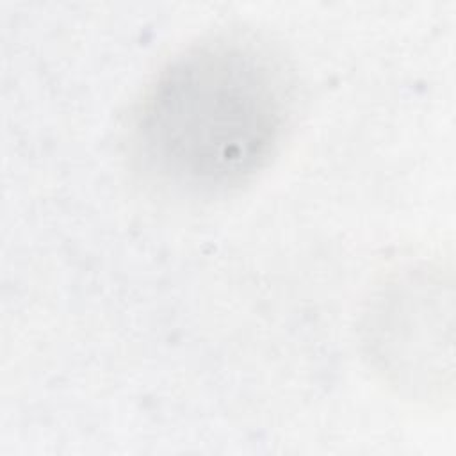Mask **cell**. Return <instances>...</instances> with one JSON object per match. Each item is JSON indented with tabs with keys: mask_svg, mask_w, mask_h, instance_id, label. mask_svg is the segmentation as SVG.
<instances>
[{
	"mask_svg": "<svg viewBox=\"0 0 456 456\" xmlns=\"http://www.w3.org/2000/svg\"><path fill=\"white\" fill-rule=\"evenodd\" d=\"M289 80L260 43L216 36L175 55L134 119L142 164L192 192L249 180L278 148L290 114Z\"/></svg>",
	"mask_w": 456,
	"mask_h": 456,
	"instance_id": "1",
	"label": "cell"
}]
</instances>
